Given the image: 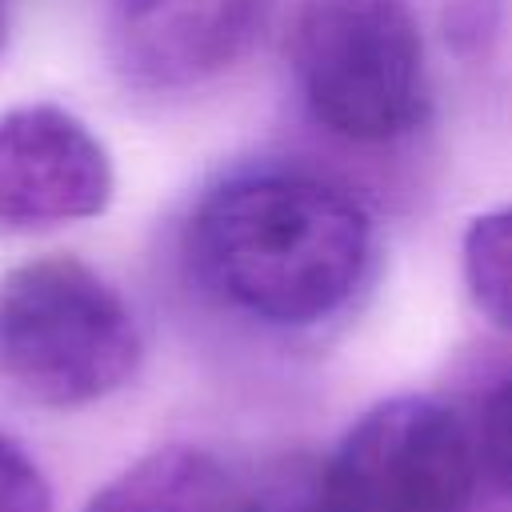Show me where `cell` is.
<instances>
[{
    "label": "cell",
    "instance_id": "1",
    "mask_svg": "<svg viewBox=\"0 0 512 512\" xmlns=\"http://www.w3.org/2000/svg\"><path fill=\"white\" fill-rule=\"evenodd\" d=\"M188 264L220 304L260 324L308 328L364 284L372 220L320 176L240 172L196 204Z\"/></svg>",
    "mask_w": 512,
    "mask_h": 512
},
{
    "label": "cell",
    "instance_id": "9",
    "mask_svg": "<svg viewBox=\"0 0 512 512\" xmlns=\"http://www.w3.org/2000/svg\"><path fill=\"white\" fill-rule=\"evenodd\" d=\"M232 512H328L320 488V464L308 460L276 464L252 488H240Z\"/></svg>",
    "mask_w": 512,
    "mask_h": 512
},
{
    "label": "cell",
    "instance_id": "10",
    "mask_svg": "<svg viewBox=\"0 0 512 512\" xmlns=\"http://www.w3.org/2000/svg\"><path fill=\"white\" fill-rule=\"evenodd\" d=\"M472 444H476L480 472L504 496H512V372L484 396L480 420L472 428Z\"/></svg>",
    "mask_w": 512,
    "mask_h": 512
},
{
    "label": "cell",
    "instance_id": "11",
    "mask_svg": "<svg viewBox=\"0 0 512 512\" xmlns=\"http://www.w3.org/2000/svg\"><path fill=\"white\" fill-rule=\"evenodd\" d=\"M0 512H52L44 472L8 436H0Z\"/></svg>",
    "mask_w": 512,
    "mask_h": 512
},
{
    "label": "cell",
    "instance_id": "3",
    "mask_svg": "<svg viewBox=\"0 0 512 512\" xmlns=\"http://www.w3.org/2000/svg\"><path fill=\"white\" fill-rule=\"evenodd\" d=\"M284 52L312 120L340 140L392 144L428 120V56L408 0H296Z\"/></svg>",
    "mask_w": 512,
    "mask_h": 512
},
{
    "label": "cell",
    "instance_id": "7",
    "mask_svg": "<svg viewBox=\"0 0 512 512\" xmlns=\"http://www.w3.org/2000/svg\"><path fill=\"white\" fill-rule=\"evenodd\" d=\"M240 484L192 444H168L112 476L84 512H232Z\"/></svg>",
    "mask_w": 512,
    "mask_h": 512
},
{
    "label": "cell",
    "instance_id": "2",
    "mask_svg": "<svg viewBox=\"0 0 512 512\" xmlns=\"http://www.w3.org/2000/svg\"><path fill=\"white\" fill-rule=\"evenodd\" d=\"M144 356L128 300L76 256H40L0 276V384L40 408L120 392Z\"/></svg>",
    "mask_w": 512,
    "mask_h": 512
},
{
    "label": "cell",
    "instance_id": "12",
    "mask_svg": "<svg viewBox=\"0 0 512 512\" xmlns=\"http://www.w3.org/2000/svg\"><path fill=\"white\" fill-rule=\"evenodd\" d=\"M4 36H8V0H0V48H4Z\"/></svg>",
    "mask_w": 512,
    "mask_h": 512
},
{
    "label": "cell",
    "instance_id": "8",
    "mask_svg": "<svg viewBox=\"0 0 512 512\" xmlns=\"http://www.w3.org/2000/svg\"><path fill=\"white\" fill-rule=\"evenodd\" d=\"M464 284L476 308L504 332H512V208L480 212L460 240Z\"/></svg>",
    "mask_w": 512,
    "mask_h": 512
},
{
    "label": "cell",
    "instance_id": "4",
    "mask_svg": "<svg viewBox=\"0 0 512 512\" xmlns=\"http://www.w3.org/2000/svg\"><path fill=\"white\" fill-rule=\"evenodd\" d=\"M476 480L472 428L428 396L372 404L320 464L328 512H468Z\"/></svg>",
    "mask_w": 512,
    "mask_h": 512
},
{
    "label": "cell",
    "instance_id": "5",
    "mask_svg": "<svg viewBox=\"0 0 512 512\" xmlns=\"http://www.w3.org/2000/svg\"><path fill=\"white\" fill-rule=\"evenodd\" d=\"M116 176L96 132L60 104L0 116V232H36L100 216Z\"/></svg>",
    "mask_w": 512,
    "mask_h": 512
},
{
    "label": "cell",
    "instance_id": "6",
    "mask_svg": "<svg viewBox=\"0 0 512 512\" xmlns=\"http://www.w3.org/2000/svg\"><path fill=\"white\" fill-rule=\"evenodd\" d=\"M268 16L272 0H108V48L136 88L180 92L240 64Z\"/></svg>",
    "mask_w": 512,
    "mask_h": 512
}]
</instances>
